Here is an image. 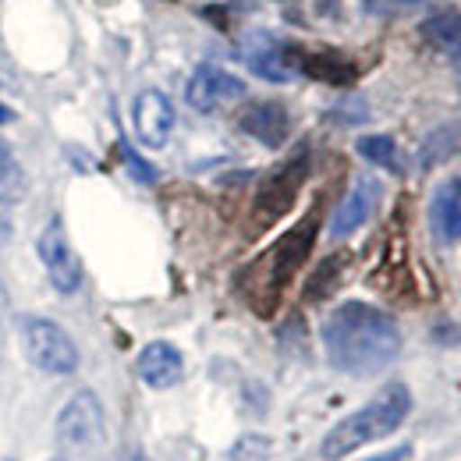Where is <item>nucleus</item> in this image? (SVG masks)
Masks as SVG:
<instances>
[{"mask_svg": "<svg viewBox=\"0 0 461 461\" xmlns=\"http://www.w3.org/2000/svg\"><path fill=\"white\" fill-rule=\"evenodd\" d=\"M320 338L330 366L348 376H376L402 351V330L394 316L366 302H341L330 309Z\"/></svg>", "mask_w": 461, "mask_h": 461, "instance_id": "1", "label": "nucleus"}, {"mask_svg": "<svg viewBox=\"0 0 461 461\" xmlns=\"http://www.w3.org/2000/svg\"><path fill=\"white\" fill-rule=\"evenodd\" d=\"M411 411V394L404 384H387L369 404H362L358 411L345 415L320 444V455L327 461H341L351 451L366 447V444H376L384 437H391L394 429H402L404 419Z\"/></svg>", "mask_w": 461, "mask_h": 461, "instance_id": "2", "label": "nucleus"}, {"mask_svg": "<svg viewBox=\"0 0 461 461\" xmlns=\"http://www.w3.org/2000/svg\"><path fill=\"white\" fill-rule=\"evenodd\" d=\"M316 230H320V217L309 213L302 217L288 234H281L267 256H259L249 270V302L256 305V312H274L277 298L285 294V288L291 285V277L302 270V263L309 259L312 252V241H316Z\"/></svg>", "mask_w": 461, "mask_h": 461, "instance_id": "3", "label": "nucleus"}, {"mask_svg": "<svg viewBox=\"0 0 461 461\" xmlns=\"http://www.w3.org/2000/svg\"><path fill=\"white\" fill-rule=\"evenodd\" d=\"M305 177H309V146H298L281 167H274L263 177L256 203H252V230H263L274 221H281L294 206Z\"/></svg>", "mask_w": 461, "mask_h": 461, "instance_id": "4", "label": "nucleus"}, {"mask_svg": "<svg viewBox=\"0 0 461 461\" xmlns=\"http://www.w3.org/2000/svg\"><path fill=\"white\" fill-rule=\"evenodd\" d=\"M18 338L25 348V358L54 376H68L78 369V348L68 338V330L47 316H18Z\"/></svg>", "mask_w": 461, "mask_h": 461, "instance_id": "5", "label": "nucleus"}, {"mask_svg": "<svg viewBox=\"0 0 461 461\" xmlns=\"http://www.w3.org/2000/svg\"><path fill=\"white\" fill-rule=\"evenodd\" d=\"M54 433H58V444L68 455H93L104 444V433H107L100 398L93 391L71 394L60 408Z\"/></svg>", "mask_w": 461, "mask_h": 461, "instance_id": "6", "label": "nucleus"}, {"mask_svg": "<svg viewBox=\"0 0 461 461\" xmlns=\"http://www.w3.org/2000/svg\"><path fill=\"white\" fill-rule=\"evenodd\" d=\"M36 252H40V263L47 267L50 285H54L60 294H75V291L82 288V259H78V252L71 249L60 217H54L47 228L40 230Z\"/></svg>", "mask_w": 461, "mask_h": 461, "instance_id": "7", "label": "nucleus"}, {"mask_svg": "<svg viewBox=\"0 0 461 461\" xmlns=\"http://www.w3.org/2000/svg\"><path fill=\"white\" fill-rule=\"evenodd\" d=\"M241 96H245V82L238 75L224 71V68H217V64H199L192 71L188 86H185V100L199 114H213V111L228 107L234 100H241Z\"/></svg>", "mask_w": 461, "mask_h": 461, "instance_id": "8", "label": "nucleus"}, {"mask_svg": "<svg viewBox=\"0 0 461 461\" xmlns=\"http://www.w3.org/2000/svg\"><path fill=\"white\" fill-rule=\"evenodd\" d=\"M131 124L142 146L160 149L167 146L174 131V104L160 93V89H142L131 104Z\"/></svg>", "mask_w": 461, "mask_h": 461, "instance_id": "9", "label": "nucleus"}, {"mask_svg": "<svg viewBox=\"0 0 461 461\" xmlns=\"http://www.w3.org/2000/svg\"><path fill=\"white\" fill-rule=\"evenodd\" d=\"M241 58L245 64L267 78V82H291L298 78V68H294V58H291V47H285L277 36L270 32H252L245 43H241Z\"/></svg>", "mask_w": 461, "mask_h": 461, "instance_id": "10", "label": "nucleus"}, {"mask_svg": "<svg viewBox=\"0 0 461 461\" xmlns=\"http://www.w3.org/2000/svg\"><path fill=\"white\" fill-rule=\"evenodd\" d=\"M376 203H380V181H376V177H358V181H355V188L345 195V203L334 210L330 234H334V238H348V234H355V230L373 217Z\"/></svg>", "mask_w": 461, "mask_h": 461, "instance_id": "11", "label": "nucleus"}, {"mask_svg": "<svg viewBox=\"0 0 461 461\" xmlns=\"http://www.w3.org/2000/svg\"><path fill=\"white\" fill-rule=\"evenodd\" d=\"M139 376L146 387L153 391H167L174 384H181L185 376V358L171 341H149L139 351Z\"/></svg>", "mask_w": 461, "mask_h": 461, "instance_id": "12", "label": "nucleus"}, {"mask_svg": "<svg viewBox=\"0 0 461 461\" xmlns=\"http://www.w3.org/2000/svg\"><path fill=\"white\" fill-rule=\"evenodd\" d=\"M241 131H249L252 139H259L263 146L277 149L291 131V117L285 111V104H274V100H263V104H252L245 114H241Z\"/></svg>", "mask_w": 461, "mask_h": 461, "instance_id": "13", "label": "nucleus"}, {"mask_svg": "<svg viewBox=\"0 0 461 461\" xmlns=\"http://www.w3.org/2000/svg\"><path fill=\"white\" fill-rule=\"evenodd\" d=\"M433 230L440 241H458L461 238V177L444 185L433 199Z\"/></svg>", "mask_w": 461, "mask_h": 461, "instance_id": "14", "label": "nucleus"}, {"mask_svg": "<svg viewBox=\"0 0 461 461\" xmlns=\"http://www.w3.org/2000/svg\"><path fill=\"white\" fill-rule=\"evenodd\" d=\"M291 58H294V68L298 71H305V75H312V78H323V82H334V86H348V82H355V68L341 60L338 54H302V50H291Z\"/></svg>", "mask_w": 461, "mask_h": 461, "instance_id": "15", "label": "nucleus"}, {"mask_svg": "<svg viewBox=\"0 0 461 461\" xmlns=\"http://www.w3.org/2000/svg\"><path fill=\"white\" fill-rule=\"evenodd\" d=\"M422 36L426 43H433L437 50L451 54L458 60L461 58V11H437L422 22Z\"/></svg>", "mask_w": 461, "mask_h": 461, "instance_id": "16", "label": "nucleus"}, {"mask_svg": "<svg viewBox=\"0 0 461 461\" xmlns=\"http://www.w3.org/2000/svg\"><path fill=\"white\" fill-rule=\"evenodd\" d=\"M355 149H358L369 164H376V167H384V171H394V174L404 171L402 149H398V142H394L391 135H362V139L355 142Z\"/></svg>", "mask_w": 461, "mask_h": 461, "instance_id": "17", "label": "nucleus"}, {"mask_svg": "<svg viewBox=\"0 0 461 461\" xmlns=\"http://www.w3.org/2000/svg\"><path fill=\"white\" fill-rule=\"evenodd\" d=\"M121 157H124V167H128V174H131L135 181H142V185H153V181H157V171H153V167H149L128 142L121 146Z\"/></svg>", "mask_w": 461, "mask_h": 461, "instance_id": "18", "label": "nucleus"}, {"mask_svg": "<svg viewBox=\"0 0 461 461\" xmlns=\"http://www.w3.org/2000/svg\"><path fill=\"white\" fill-rule=\"evenodd\" d=\"M22 171L11 160H0V199H18L22 195Z\"/></svg>", "mask_w": 461, "mask_h": 461, "instance_id": "19", "label": "nucleus"}, {"mask_svg": "<svg viewBox=\"0 0 461 461\" xmlns=\"http://www.w3.org/2000/svg\"><path fill=\"white\" fill-rule=\"evenodd\" d=\"M408 458H411V444H402V447H394V451L373 455V458H366V461H408Z\"/></svg>", "mask_w": 461, "mask_h": 461, "instance_id": "20", "label": "nucleus"}, {"mask_svg": "<svg viewBox=\"0 0 461 461\" xmlns=\"http://www.w3.org/2000/svg\"><path fill=\"white\" fill-rule=\"evenodd\" d=\"M11 117H14V111H11V107H4V104H0V124H7V121H11Z\"/></svg>", "mask_w": 461, "mask_h": 461, "instance_id": "21", "label": "nucleus"}, {"mask_svg": "<svg viewBox=\"0 0 461 461\" xmlns=\"http://www.w3.org/2000/svg\"><path fill=\"white\" fill-rule=\"evenodd\" d=\"M0 160H11V157H7V146H4V142H0Z\"/></svg>", "mask_w": 461, "mask_h": 461, "instance_id": "22", "label": "nucleus"}, {"mask_svg": "<svg viewBox=\"0 0 461 461\" xmlns=\"http://www.w3.org/2000/svg\"><path fill=\"white\" fill-rule=\"evenodd\" d=\"M58 461H64V458H58Z\"/></svg>", "mask_w": 461, "mask_h": 461, "instance_id": "23", "label": "nucleus"}]
</instances>
